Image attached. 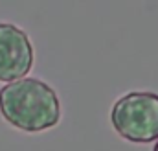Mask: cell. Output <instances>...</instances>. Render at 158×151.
Masks as SVG:
<instances>
[{"label":"cell","mask_w":158,"mask_h":151,"mask_svg":"<svg viewBox=\"0 0 158 151\" xmlns=\"http://www.w3.org/2000/svg\"><path fill=\"white\" fill-rule=\"evenodd\" d=\"M33 67L31 41L15 24L0 22V81L22 79Z\"/></svg>","instance_id":"obj_3"},{"label":"cell","mask_w":158,"mask_h":151,"mask_svg":"<svg viewBox=\"0 0 158 151\" xmlns=\"http://www.w3.org/2000/svg\"><path fill=\"white\" fill-rule=\"evenodd\" d=\"M153 151H158V140H156V144H155V148H153Z\"/></svg>","instance_id":"obj_4"},{"label":"cell","mask_w":158,"mask_h":151,"mask_svg":"<svg viewBox=\"0 0 158 151\" xmlns=\"http://www.w3.org/2000/svg\"><path fill=\"white\" fill-rule=\"evenodd\" d=\"M110 123L129 142L149 144L158 140V94L134 90L121 96L110 109Z\"/></svg>","instance_id":"obj_2"},{"label":"cell","mask_w":158,"mask_h":151,"mask_svg":"<svg viewBox=\"0 0 158 151\" xmlns=\"http://www.w3.org/2000/svg\"><path fill=\"white\" fill-rule=\"evenodd\" d=\"M0 113L7 123L20 131L40 133L59 123L61 103L48 83L22 77L0 88Z\"/></svg>","instance_id":"obj_1"}]
</instances>
